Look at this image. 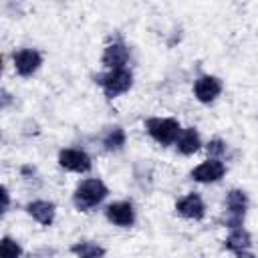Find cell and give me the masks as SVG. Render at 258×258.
Returning a JSON list of instances; mask_svg holds the SVG:
<instances>
[{"label": "cell", "instance_id": "1", "mask_svg": "<svg viewBox=\"0 0 258 258\" xmlns=\"http://www.w3.org/2000/svg\"><path fill=\"white\" fill-rule=\"evenodd\" d=\"M107 194H109L107 185H105L101 179L91 177V179H83V181L77 185V189H75V194H73V202H75V206H77L81 212H87V210H91L93 206L101 204V202L107 198Z\"/></svg>", "mask_w": 258, "mask_h": 258}, {"label": "cell", "instance_id": "2", "mask_svg": "<svg viewBox=\"0 0 258 258\" xmlns=\"http://www.w3.org/2000/svg\"><path fill=\"white\" fill-rule=\"evenodd\" d=\"M95 81L101 85L105 97L113 99V97H119V95H123V93H127L131 89L133 75L127 69H115V71H109L105 75H99Z\"/></svg>", "mask_w": 258, "mask_h": 258}, {"label": "cell", "instance_id": "3", "mask_svg": "<svg viewBox=\"0 0 258 258\" xmlns=\"http://www.w3.org/2000/svg\"><path fill=\"white\" fill-rule=\"evenodd\" d=\"M145 127H147V133H149L157 143H161V145H171V143H175L177 137H179V133H181L179 123H177L175 119H171V117H165V119H161V117H151V119L145 121Z\"/></svg>", "mask_w": 258, "mask_h": 258}, {"label": "cell", "instance_id": "4", "mask_svg": "<svg viewBox=\"0 0 258 258\" xmlns=\"http://www.w3.org/2000/svg\"><path fill=\"white\" fill-rule=\"evenodd\" d=\"M226 206H228V214L224 218V226L228 228H240L242 222H244V214H246V208H248V198L242 189H232L228 191V198H226Z\"/></svg>", "mask_w": 258, "mask_h": 258}, {"label": "cell", "instance_id": "5", "mask_svg": "<svg viewBox=\"0 0 258 258\" xmlns=\"http://www.w3.org/2000/svg\"><path fill=\"white\" fill-rule=\"evenodd\" d=\"M14 60V69L20 77H30L32 73H36V69L42 64V56L36 48H20L12 54Z\"/></svg>", "mask_w": 258, "mask_h": 258}, {"label": "cell", "instance_id": "6", "mask_svg": "<svg viewBox=\"0 0 258 258\" xmlns=\"http://www.w3.org/2000/svg\"><path fill=\"white\" fill-rule=\"evenodd\" d=\"M58 163H60V167L75 171V173H87L93 167L91 157L81 149H62L58 153Z\"/></svg>", "mask_w": 258, "mask_h": 258}, {"label": "cell", "instance_id": "7", "mask_svg": "<svg viewBox=\"0 0 258 258\" xmlns=\"http://www.w3.org/2000/svg\"><path fill=\"white\" fill-rule=\"evenodd\" d=\"M194 93L200 103H212L222 93V81L212 75H204L194 83Z\"/></svg>", "mask_w": 258, "mask_h": 258}, {"label": "cell", "instance_id": "8", "mask_svg": "<svg viewBox=\"0 0 258 258\" xmlns=\"http://www.w3.org/2000/svg\"><path fill=\"white\" fill-rule=\"evenodd\" d=\"M105 216H107L109 222H113L115 226H121V228H129L135 222V210H133V206L129 202L109 204L105 208Z\"/></svg>", "mask_w": 258, "mask_h": 258}, {"label": "cell", "instance_id": "9", "mask_svg": "<svg viewBox=\"0 0 258 258\" xmlns=\"http://www.w3.org/2000/svg\"><path fill=\"white\" fill-rule=\"evenodd\" d=\"M226 173V165L220 161V159H208L204 163H200L194 171H191V177L196 181H202V183H210V181H218L220 177H224Z\"/></svg>", "mask_w": 258, "mask_h": 258}, {"label": "cell", "instance_id": "10", "mask_svg": "<svg viewBox=\"0 0 258 258\" xmlns=\"http://www.w3.org/2000/svg\"><path fill=\"white\" fill-rule=\"evenodd\" d=\"M101 60H103V64L109 67L111 71H115V69H125V64H127V60H129V50H127V46H125L123 42H111V44L105 46Z\"/></svg>", "mask_w": 258, "mask_h": 258}, {"label": "cell", "instance_id": "11", "mask_svg": "<svg viewBox=\"0 0 258 258\" xmlns=\"http://www.w3.org/2000/svg\"><path fill=\"white\" fill-rule=\"evenodd\" d=\"M175 210L183 218H191V220H202L204 214H206V206H204V202L198 194H187L185 198H181L175 204Z\"/></svg>", "mask_w": 258, "mask_h": 258}, {"label": "cell", "instance_id": "12", "mask_svg": "<svg viewBox=\"0 0 258 258\" xmlns=\"http://www.w3.org/2000/svg\"><path fill=\"white\" fill-rule=\"evenodd\" d=\"M26 212L42 226H50L52 220H54V204L52 202H46V200H36V202H30L26 206Z\"/></svg>", "mask_w": 258, "mask_h": 258}, {"label": "cell", "instance_id": "13", "mask_svg": "<svg viewBox=\"0 0 258 258\" xmlns=\"http://www.w3.org/2000/svg\"><path fill=\"white\" fill-rule=\"evenodd\" d=\"M200 145H202V143H200V135H198V131H196L194 127L181 129V133H179V137H177V141H175L177 151L183 153V155L196 153V151L200 149Z\"/></svg>", "mask_w": 258, "mask_h": 258}, {"label": "cell", "instance_id": "14", "mask_svg": "<svg viewBox=\"0 0 258 258\" xmlns=\"http://www.w3.org/2000/svg\"><path fill=\"white\" fill-rule=\"evenodd\" d=\"M250 244H252V238H250V234H248L246 230H242V228H234V230L230 232V236L226 238V242H224V246H226L228 250H232V252L248 250Z\"/></svg>", "mask_w": 258, "mask_h": 258}, {"label": "cell", "instance_id": "15", "mask_svg": "<svg viewBox=\"0 0 258 258\" xmlns=\"http://www.w3.org/2000/svg\"><path fill=\"white\" fill-rule=\"evenodd\" d=\"M71 252L77 254L79 258H103L105 256V248L95 242H77L71 246Z\"/></svg>", "mask_w": 258, "mask_h": 258}, {"label": "cell", "instance_id": "16", "mask_svg": "<svg viewBox=\"0 0 258 258\" xmlns=\"http://www.w3.org/2000/svg\"><path fill=\"white\" fill-rule=\"evenodd\" d=\"M103 145H105L109 151H117V149H121V147L125 145V131H123L121 127H113V129H109V131L105 133V137H103Z\"/></svg>", "mask_w": 258, "mask_h": 258}, {"label": "cell", "instance_id": "17", "mask_svg": "<svg viewBox=\"0 0 258 258\" xmlns=\"http://www.w3.org/2000/svg\"><path fill=\"white\" fill-rule=\"evenodd\" d=\"M20 256H22L20 244L10 236H4L0 242V258H20Z\"/></svg>", "mask_w": 258, "mask_h": 258}, {"label": "cell", "instance_id": "18", "mask_svg": "<svg viewBox=\"0 0 258 258\" xmlns=\"http://www.w3.org/2000/svg\"><path fill=\"white\" fill-rule=\"evenodd\" d=\"M206 149H208V153H210V155L218 157V155H222V153L226 151V143H224L222 139H212V141L206 145Z\"/></svg>", "mask_w": 258, "mask_h": 258}, {"label": "cell", "instance_id": "19", "mask_svg": "<svg viewBox=\"0 0 258 258\" xmlns=\"http://www.w3.org/2000/svg\"><path fill=\"white\" fill-rule=\"evenodd\" d=\"M2 200H4L2 212H6V210H8V202H10V198H8V187H2Z\"/></svg>", "mask_w": 258, "mask_h": 258}, {"label": "cell", "instance_id": "20", "mask_svg": "<svg viewBox=\"0 0 258 258\" xmlns=\"http://www.w3.org/2000/svg\"><path fill=\"white\" fill-rule=\"evenodd\" d=\"M236 254V258H256L250 250H240V252H234Z\"/></svg>", "mask_w": 258, "mask_h": 258}]
</instances>
